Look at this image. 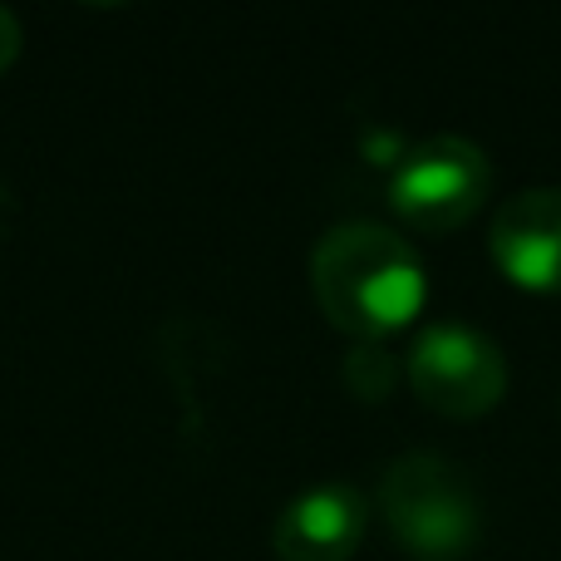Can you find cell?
<instances>
[{
  "instance_id": "6da1fadb",
  "label": "cell",
  "mask_w": 561,
  "mask_h": 561,
  "mask_svg": "<svg viewBox=\"0 0 561 561\" xmlns=\"http://www.w3.org/2000/svg\"><path fill=\"white\" fill-rule=\"evenodd\" d=\"M310 290L330 325L350 330L355 340H385L419 316L428 276L409 237L369 217H350L310 252Z\"/></svg>"
},
{
  "instance_id": "7a4b0ae2",
  "label": "cell",
  "mask_w": 561,
  "mask_h": 561,
  "mask_svg": "<svg viewBox=\"0 0 561 561\" xmlns=\"http://www.w3.org/2000/svg\"><path fill=\"white\" fill-rule=\"evenodd\" d=\"M379 513L404 552L419 561H454L478 542V493L454 458L434 448L399 454L379 478Z\"/></svg>"
},
{
  "instance_id": "3957f363",
  "label": "cell",
  "mask_w": 561,
  "mask_h": 561,
  "mask_svg": "<svg viewBox=\"0 0 561 561\" xmlns=\"http://www.w3.org/2000/svg\"><path fill=\"white\" fill-rule=\"evenodd\" d=\"M493 187V163L463 134H428L399 153L389 173V207L419 232L463 227Z\"/></svg>"
},
{
  "instance_id": "277c9868",
  "label": "cell",
  "mask_w": 561,
  "mask_h": 561,
  "mask_svg": "<svg viewBox=\"0 0 561 561\" xmlns=\"http://www.w3.org/2000/svg\"><path fill=\"white\" fill-rule=\"evenodd\" d=\"M409 385L448 419H478L503 399L507 355L488 330L468 320H428L409 345Z\"/></svg>"
},
{
  "instance_id": "5b68a950",
  "label": "cell",
  "mask_w": 561,
  "mask_h": 561,
  "mask_svg": "<svg viewBox=\"0 0 561 561\" xmlns=\"http://www.w3.org/2000/svg\"><path fill=\"white\" fill-rule=\"evenodd\" d=\"M369 527V497L355 483H316L276 513L272 547L280 561H350Z\"/></svg>"
},
{
  "instance_id": "8992f818",
  "label": "cell",
  "mask_w": 561,
  "mask_h": 561,
  "mask_svg": "<svg viewBox=\"0 0 561 561\" xmlns=\"http://www.w3.org/2000/svg\"><path fill=\"white\" fill-rule=\"evenodd\" d=\"M488 252L517 286L561 290V187H523L493 213Z\"/></svg>"
},
{
  "instance_id": "52a82bcc",
  "label": "cell",
  "mask_w": 561,
  "mask_h": 561,
  "mask_svg": "<svg viewBox=\"0 0 561 561\" xmlns=\"http://www.w3.org/2000/svg\"><path fill=\"white\" fill-rule=\"evenodd\" d=\"M345 379L365 399H379L389 385H394V359H389V350L379 345V340H359L345 359Z\"/></svg>"
},
{
  "instance_id": "ba28073f",
  "label": "cell",
  "mask_w": 561,
  "mask_h": 561,
  "mask_svg": "<svg viewBox=\"0 0 561 561\" xmlns=\"http://www.w3.org/2000/svg\"><path fill=\"white\" fill-rule=\"evenodd\" d=\"M15 55H20V20L10 5H0V75L15 65Z\"/></svg>"
}]
</instances>
